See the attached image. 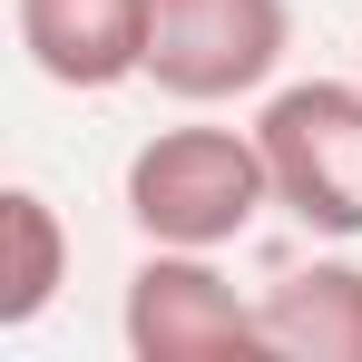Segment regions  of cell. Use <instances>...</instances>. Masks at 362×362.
Segmentation results:
<instances>
[{"mask_svg": "<svg viewBox=\"0 0 362 362\" xmlns=\"http://www.w3.org/2000/svg\"><path fill=\"white\" fill-rule=\"evenodd\" d=\"M284 49H294V10L284 0H157L147 78L177 108H226V98L274 88Z\"/></svg>", "mask_w": 362, "mask_h": 362, "instance_id": "3957f363", "label": "cell"}, {"mask_svg": "<svg viewBox=\"0 0 362 362\" xmlns=\"http://www.w3.org/2000/svg\"><path fill=\"white\" fill-rule=\"evenodd\" d=\"M20 20V49L49 88H127L147 78V30H157V0H10Z\"/></svg>", "mask_w": 362, "mask_h": 362, "instance_id": "5b68a950", "label": "cell"}, {"mask_svg": "<svg viewBox=\"0 0 362 362\" xmlns=\"http://www.w3.org/2000/svg\"><path fill=\"white\" fill-rule=\"evenodd\" d=\"M0 245H10V264H0V333H30L69 284V226L40 186H10L0 196Z\"/></svg>", "mask_w": 362, "mask_h": 362, "instance_id": "52a82bcc", "label": "cell"}, {"mask_svg": "<svg viewBox=\"0 0 362 362\" xmlns=\"http://www.w3.org/2000/svg\"><path fill=\"white\" fill-rule=\"evenodd\" d=\"M264 353L274 362H362V264L353 255H313V264H284L264 294Z\"/></svg>", "mask_w": 362, "mask_h": 362, "instance_id": "8992f818", "label": "cell"}, {"mask_svg": "<svg viewBox=\"0 0 362 362\" xmlns=\"http://www.w3.org/2000/svg\"><path fill=\"white\" fill-rule=\"evenodd\" d=\"M274 206L303 216L313 235L353 245L362 235V78H294L255 118Z\"/></svg>", "mask_w": 362, "mask_h": 362, "instance_id": "7a4b0ae2", "label": "cell"}, {"mask_svg": "<svg viewBox=\"0 0 362 362\" xmlns=\"http://www.w3.org/2000/svg\"><path fill=\"white\" fill-rule=\"evenodd\" d=\"M353 78H362V69H353Z\"/></svg>", "mask_w": 362, "mask_h": 362, "instance_id": "ba28073f", "label": "cell"}, {"mask_svg": "<svg viewBox=\"0 0 362 362\" xmlns=\"http://www.w3.org/2000/svg\"><path fill=\"white\" fill-rule=\"evenodd\" d=\"M118 333L137 362H245L264 353V313L216 274V255L196 245H147L137 274H127Z\"/></svg>", "mask_w": 362, "mask_h": 362, "instance_id": "277c9868", "label": "cell"}, {"mask_svg": "<svg viewBox=\"0 0 362 362\" xmlns=\"http://www.w3.org/2000/svg\"><path fill=\"white\" fill-rule=\"evenodd\" d=\"M264 206H274V177H264L255 127H157L127 157V226L147 245L226 255Z\"/></svg>", "mask_w": 362, "mask_h": 362, "instance_id": "6da1fadb", "label": "cell"}]
</instances>
